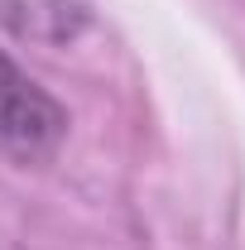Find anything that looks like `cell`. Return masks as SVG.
<instances>
[{
  "instance_id": "obj_1",
  "label": "cell",
  "mask_w": 245,
  "mask_h": 250,
  "mask_svg": "<svg viewBox=\"0 0 245 250\" xmlns=\"http://www.w3.org/2000/svg\"><path fill=\"white\" fill-rule=\"evenodd\" d=\"M62 135V111L48 92H39L15 62L0 53V145L5 149H43Z\"/></svg>"
}]
</instances>
